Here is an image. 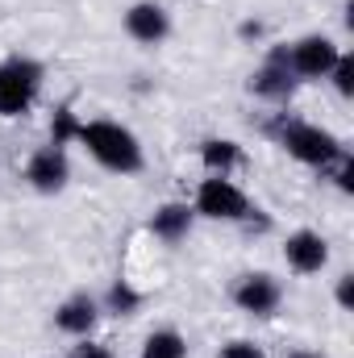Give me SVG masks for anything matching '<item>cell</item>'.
Listing matches in <instances>:
<instances>
[{
  "label": "cell",
  "instance_id": "1",
  "mask_svg": "<svg viewBox=\"0 0 354 358\" xmlns=\"http://www.w3.org/2000/svg\"><path fill=\"white\" fill-rule=\"evenodd\" d=\"M76 142L88 150L104 171H113V176H138L142 163H146L138 134L125 129L121 121H104V117L100 121H80Z\"/></svg>",
  "mask_w": 354,
  "mask_h": 358
},
{
  "label": "cell",
  "instance_id": "2",
  "mask_svg": "<svg viewBox=\"0 0 354 358\" xmlns=\"http://www.w3.org/2000/svg\"><path fill=\"white\" fill-rule=\"evenodd\" d=\"M275 138H279V146H283L296 163H309V167H330V163H338V159L346 155V146H342L330 129L309 125V121H288V125L275 129Z\"/></svg>",
  "mask_w": 354,
  "mask_h": 358
},
{
  "label": "cell",
  "instance_id": "3",
  "mask_svg": "<svg viewBox=\"0 0 354 358\" xmlns=\"http://www.w3.org/2000/svg\"><path fill=\"white\" fill-rule=\"evenodd\" d=\"M42 92V63L34 59H4L0 63V117H21Z\"/></svg>",
  "mask_w": 354,
  "mask_h": 358
},
{
  "label": "cell",
  "instance_id": "4",
  "mask_svg": "<svg viewBox=\"0 0 354 358\" xmlns=\"http://www.w3.org/2000/svg\"><path fill=\"white\" fill-rule=\"evenodd\" d=\"M192 213L208 217V221H242V217H250V200L242 196V187L229 176H208L196 187Z\"/></svg>",
  "mask_w": 354,
  "mask_h": 358
},
{
  "label": "cell",
  "instance_id": "5",
  "mask_svg": "<svg viewBox=\"0 0 354 358\" xmlns=\"http://www.w3.org/2000/svg\"><path fill=\"white\" fill-rule=\"evenodd\" d=\"M338 55H342L338 42H330V38H321V34H309V38H300V42L288 50V67H292L296 80H325V76L334 71Z\"/></svg>",
  "mask_w": 354,
  "mask_h": 358
},
{
  "label": "cell",
  "instance_id": "6",
  "mask_svg": "<svg viewBox=\"0 0 354 358\" xmlns=\"http://www.w3.org/2000/svg\"><path fill=\"white\" fill-rule=\"evenodd\" d=\"M25 179H29V187L34 192H63L67 187V179H71V163H67V155H63V146H42V150H34L29 155V163H25Z\"/></svg>",
  "mask_w": 354,
  "mask_h": 358
},
{
  "label": "cell",
  "instance_id": "7",
  "mask_svg": "<svg viewBox=\"0 0 354 358\" xmlns=\"http://www.w3.org/2000/svg\"><path fill=\"white\" fill-rule=\"evenodd\" d=\"M279 300H283V292H279V283H275L267 271L242 275V279L234 283V304H238L242 313H250V317H271V313L279 308Z\"/></svg>",
  "mask_w": 354,
  "mask_h": 358
},
{
  "label": "cell",
  "instance_id": "8",
  "mask_svg": "<svg viewBox=\"0 0 354 358\" xmlns=\"http://www.w3.org/2000/svg\"><path fill=\"white\" fill-rule=\"evenodd\" d=\"M125 34L142 46H159L171 34V13L155 0H138V4L125 8Z\"/></svg>",
  "mask_w": 354,
  "mask_h": 358
},
{
  "label": "cell",
  "instance_id": "9",
  "mask_svg": "<svg viewBox=\"0 0 354 358\" xmlns=\"http://www.w3.org/2000/svg\"><path fill=\"white\" fill-rule=\"evenodd\" d=\"M283 259H288V267L300 271V275H317L330 263V242L321 234H313V229H296L283 242Z\"/></svg>",
  "mask_w": 354,
  "mask_h": 358
},
{
  "label": "cell",
  "instance_id": "10",
  "mask_svg": "<svg viewBox=\"0 0 354 358\" xmlns=\"http://www.w3.org/2000/svg\"><path fill=\"white\" fill-rule=\"evenodd\" d=\"M292 88H296V76L288 67V50H271L267 63L250 76V92L263 96V100H288Z\"/></svg>",
  "mask_w": 354,
  "mask_h": 358
},
{
  "label": "cell",
  "instance_id": "11",
  "mask_svg": "<svg viewBox=\"0 0 354 358\" xmlns=\"http://www.w3.org/2000/svg\"><path fill=\"white\" fill-rule=\"evenodd\" d=\"M100 321V304L92 300V296H71V300H63L59 308H55V325L63 329V334H71V338H88L92 325Z\"/></svg>",
  "mask_w": 354,
  "mask_h": 358
},
{
  "label": "cell",
  "instance_id": "12",
  "mask_svg": "<svg viewBox=\"0 0 354 358\" xmlns=\"http://www.w3.org/2000/svg\"><path fill=\"white\" fill-rule=\"evenodd\" d=\"M192 221H196V213H192L187 204L167 200L163 208H155V217H150V234L163 238V242H183V238L192 234Z\"/></svg>",
  "mask_w": 354,
  "mask_h": 358
},
{
  "label": "cell",
  "instance_id": "13",
  "mask_svg": "<svg viewBox=\"0 0 354 358\" xmlns=\"http://www.w3.org/2000/svg\"><path fill=\"white\" fill-rule=\"evenodd\" d=\"M200 163L208 167V176H229L238 163H242V146L229 142V138H208L200 146Z\"/></svg>",
  "mask_w": 354,
  "mask_h": 358
},
{
  "label": "cell",
  "instance_id": "14",
  "mask_svg": "<svg viewBox=\"0 0 354 358\" xmlns=\"http://www.w3.org/2000/svg\"><path fill=\"white\" fill-rule=\"evenodd\" d=\"M142 358H187V342L179 329H155L142 342Z\"/></svg>",
  "mask_w": 354,
  "mask_h": 358
},
{
  "label": "cell",
  "instance_id": "15",
  "mask_svg": "<svg viewBox=\"0 0 354 358\" xmlns=\"http://www.w3.org/2000/svg\"><path fill=\"white\" fill-rule=\"evenodd\" d=\"M104 308H108L113 317H134V313L142 308V292H134L125 279H117V283L104 292Z\"/></svg>",
  "mask_w": 354,
  "mask_h": 358
},
{
  "label": "cell",
  "instance_id": "16",
  "mask_svg": "<svg viewBox=\"0 0 354 358\" xmlns=\"http://www.w3.org/2000/svg\"><path fill=\"white\" fill-rule=\"evenodd\" d=\"M76 129H80V117L71 108H59L55 121H50V142L55 146H67V142H76Z\"/></svg>",
  "mask_w": 354,
  "mask_h": 358
},
{
  "label": "cell",
  "instance_id": "17",
  "mask_svg": "<svg viewBox=\"0 0 354 358\" xmlns=\"http://www.w3.org/2000/svg\"><path fill=\"white\" fill-rule=\"evenodd\" d=\"M334 88L342 92V96H354V55H338V63H334Z\"/></svg>",
  "mask_w": 354,
  "mask_h": 358
},
{
  "label": "cell",
  "instance_id": "18",
  "mask_svg": "<svg viewBox=\"0 0 354 358\" xmlns=\"http://www.w3.org/2000/svg\"><path fill=\"white\" fill-rule=\"evenodd\" d=\"M217 358H263V350L255 342H229V346H221Z\"/></svg>",
  "mask_w": 354,
  "mask_h": 358
},
{
  "label": "cell",
  "instance_id": "19",
  "mask_svg": "<svg viewBox=\"0 0 354 358\" xmlns=\"http://www.w3.org/2000/svg\"><path fill=\"white\" fill-rule=\"evenodd\" d=\"M67 358H113V355H108V346H96V342H88V338H84V342H80V346H76Z\"/></svg>",
  "mask_w": 354,
  "mask_h": 358
},
{
  "label": "cell",
  "instance_id": "20",
  "mask_svg": "<svg viewBox=\"0 0 354 358\" xmlns=\"http://www.w3.org/2000/svg\"><path fill=\"white\" fill-rule=\"evenodd\" d=\"M338 304H342L346 313L354 308V275H342V279H338Z\"/></svg>",
  "mask_w": 354,
  "mask_h": 358
},
{
  "label": "cell",
  "instance_id": "21",
  "mask_svg": "<svg viewBox=\"0 0 354 358\" xmlns=\"http://www.w3.org/2000/svg\"><path fill=\"white\" fill-rule=\"evenodd\" d=\"M259 34H263V25H259V21H246V25H242V38H259Z\"/></svg>",
  "mask_w": 354,
  "mask_h": 358
},
{
  "label": "cell",
  "instance_id": "22",
  "mask_svg": "<svg viewBox=\"0 0 354 358\" xmlns=\"http://www.w3.org/2000/svg\"><path fill=\"white\" fill-rule=\"evenodd\" d=\"M288 358H321V355H309V350H296V355H288Z\"/></svg>",
  "mask_w": 354,
  "mask_h": 358
}]
</instances>
